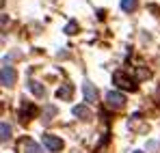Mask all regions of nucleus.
<instances>
[{
    "instance_id": "obj_1",
    "label": "nucleus",
    "mask_w": 160,
    "mask_h": 153,
    "mask_svg": "<svg viewBox=\"0 0 160 153\" xmlns=\"http://www.w3.org/2000/svg\"><path fill=\"white\" fill-rule=\"evenodd\" d=\"M112 82L119 88H123V91H136V80L134 78H128L123 71H115L112 74Z\"/></svg>"
},
{
    "instance_id": "obj_2",
    "label": "nucleus",
    "mask_w": 160,
    "mask_h": 153,
    "mask_svg": "<svg viewBox=\"0 0 160 153\" xmlns=\"http://www.w3.org/2000/svg\"><path fill=\"white\" fill-rule=\"evenodd\" d=\"M123 103H126V97H123L121 93H117V91L106 93V106L110 108V110H121Z\"/></svg>"
},
{
    "instance_id": "obj_3",
    "label": "nucleus",
    "mask_w": 160,
    "mask_h": 153,
    "mask_svg": "<svg viewBox=\"0 0 160 153\" xmlns=\"http://www.w3.org/2000/svg\"><path fill=\"white\" fill-rule=\"evenodd\" d=\"M0 82H2V86H13V84H15V69H13L11 65H7V63H4V67H2Z\"/></svg>"
},
{
    "instance_id": "obj_4",
    "label": "nucleus",
    "mask_w": 160,
    "mask_h": 153,
    "mask_svg": "<svg viewBox=\"0 0 160 153\" xmlns=\"http://www.w3.org/2000/svg\"><path fill=\"white\" fill-rule=\"evenodd\" d=\"M41 140H43V145H46L50 151H61V149H63V140H61L58 136H52V134H43V136H41Z\"/></svg>"
},
{
    "instance_id": "obj_5",
    "label": "nucleus",
    "mask_w": 160,
    "mask_h": 153,
    "mask_svg": "<svg viewBox=\"0 0 160 153\" xmlns=\"http://www.w3.org/2000/svg\"><path fill=\"white\" fill-rule=\"evenodd\" d=\"M82 93H84V99L89 103L98 102V91H95V86H93L91 82H84V84H82Z\"/></svg>"
},
{
    "instance_id": "obj_6",
    "label": "nucleus",
    "mask_w": 160,
    "mask_h": 153,
    "mask_svg": "<svg viewBox=\"0 0 160 153\" xmlns=\"http://www.w3.org/2000/svg\"><path fill=\"white\" fill-rule=\"evenodd\" d=\"M37 114V108L32 106V103H24V108H22V112H20V117H22V121H28V119H32Z\"/></svg>"
},
{
    "instance_id": "obj_7",
    "label": "nucleus",
    "mask_w": 160,
    "mask_h": 153,
    "mask_svg": "<svg viewBox=\"0 0 160 153\" xmlns=\"http://www.w3.org/2000/svg\"><path fill=\"white\" fill-rule=\"evenodd\" d=\"M22 151L24 153H41V149H39V145H35L30 138H26V140H22Z\"/></svg>"
},
{
    "instance_id": "obj_8",
    "label": "nucleus",
    "mask_w": 160,
    "mask_h": 153,
    "mask_svg": "<svg viewBox=\"0 0 160 153\" xmlns=\"http://www.w3.org/2000/svg\"><path fill=\"white\" fill-rule=\"evenodd\" d=\"M28 88H30L37 97H43V95H46V88H43L39 82H35V80H30V82H28Z\"/></svg>"
},
{
    "instance_id": "obj_9",
    "label": "nucleus",
    "mask_w": 160,
    "mask_h": 153,
    "mask_svg": "<svg viewBox=\"0 0 160 153\" xmlns=\"http://www.w3.org/2000/svg\"><path fill=\"white\" fill-rule=\"evenodd\" d=\"M56 97H58V99H69V97H72V84H63V86L56 91Z\"/></svg>"
},
{
    "instance_id": "obj_10",
    "label": "nucleus",
    "mask_w": 160,
    "mask_h": 153,
    "mask_svg": "<svg viewBox=\"0 0 160 153\" xmlns=\"http://www.w3.org/2000/svg\"><path fill=\"white\" fill-rule=\"evenodd\" d=\"M74 114L80 117V119H91V110H89L87 106H76V108H74Z\"/></svg>"
},
{
    "instance_id": "obj_11",
    "label": "nucleus",
    "mask_w": 160,
    "mask_h": 153,
    "mask_svg": "<svg viewBox=\"0 0 160 153\" xmlns=\"http://www.w3.org/2000/svg\"><path fill=\"white\" fill-rule=\"evenodd\" d=\"M0 131H2L0 140H2V142H7V140L11 138V127H9V123H7V121H2V125H0Z\"/></svg>"
},
{
    "instance_id": "obj_12",
    "label": "nucleus",
    "mask_w": 160,
    "mask_h": 153,
    "mask_svg": "<svg viewBox=\"0 0 160 153\" xmlns=\"http://www.w3.org/2000/svg\"><path fill=\"white\" fill-rule=\"evenodd\" d=\"M136 4H138L136 0H121V9H123L126 13H130V11H134V9H136Z\"/></svg>"
},
{
    "instance_id": "obj_13",
    "label": "nucleus",
    "mask_w": 160,
    "mask_h": 153,
    "mask_svg": "<svg viewBox=\"0 0 160 153\" xmlns=\"http://www.w3.org/2000/svg\"><path fill=\"white\" fill-rule=\"evenodd\" d=\"M76 28H78L76 22H69V24L65 26V32H67V35H74V32H76Z\"/></svg>"
},
{
    "instance_id": "obj_14",
    "label": "nucleus",
    "mask_w": 160,
    "mask_h": 153,
    "mask_svg": "<svg viewBox=\"0 0 160 153\" xmlns=\"http://www.w3.org/2000/svg\"><path fill=\"white\" fill-rule=\"evenodd\" d=\"M132 153H143V151H132Z\"/></svg>"
}]
</instances>
